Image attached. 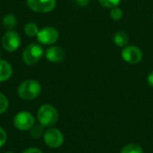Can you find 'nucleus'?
<instances>
[{"label":"nucleus","mask_w":153,"mask_h":153,"mask_svg":"<svg viewBox=\"0 0 153 153\" xmlns=\"http://www.w3.org/2000/svg\"><path fill=\"white\" fill-rule=\"evenodd\" d=\"M41 92V85L35 80H26L18 88V95L25 100L36 99Z\"/></svg>","instance_id":"obj_1"},{"label":"nucleus","mask_w":153,"mask_h":153,"mask_svg":"<svg viewBox=\"0 0 153 153\" xmlns=\"http://www.w3.org/2000/svg\"><path fill=\"white\" fill-rule=\"evenodd\" d=\"M37 116L39 124L43 126H52L56 124L58 120V113L56 109L49 104L41 106L38 110Z\"/></svg>","instance_id":"obj_2"},{"label":"nucleus","mask_w":153,"mask_h":153,"mask_svg":"<svg viewBox=\"0 0 153 153\" xmlns=\"http://www.w3.org/2000/svg\"><path fill=\"white\" fill-rule=\"evenodd\" d=\"M44 54L43 48L37 43H31L28 45L22 53V59L28 65H33L37 64Z\"/></svg>","instance_id":"obj_3"},{"label":"nucleus","mask_w":153,"mask_h":153,"mask_svg":"<svg viewBox=\"0 0 153 153\" xmlns=\"http://www.w3.org/2000/svg\"><path fill=\"white\" fill-rule=\"evenodd\" d=\"M13 124L18 130L27 131L34 126L35 118L30 112L21 111L15 115L13 118Z\"/></svg>","instance_id":"obj_4"},{"label":"nucleus","mask_w":153,"mask_h":153,"mask_svg":"<svg viewBox=\"0 0 153 153\" xmlns=\"http://www.w3.org/2000/svg\"><path fill=\"white\" fill-rule=\"evenodd\" d=\"M121 56L126 63L130 65H136L142 61L143 54L141 48L136 46H126L123 48Z\"/></svg>","instance_id":"obj_5"},{"label":"nucleus","mask_w":153,"mask_h":153,"mask_svg":"<svg viewBox=\"0 0 153 153\" xmlns=\"http://www.w3.org/2000/svg\"><path fill=\"white\" fill-rule=\"evenodd\" d=\"M58 38H59L58 30L51 26H47L39 30L37 35L38 41L44 45H52L55 42H56Z\"/></svg>","instance_id":"obj_6"},{"label":"nucleus","mask_w":153,"mask_h":153,"mask_svg":"<svg viewBox=\"0 0 153 153\" xmlns=\"http://www.w3.org/2000/svg\"><path fill=\"white\" fill-rule=\"evenodd\" d=\"M2 45L6 51L14 52L21 45V38L16 31L10 30L4 34L2 38Z\"/></svg>","instance_id":"obj_7"},{"label":"nucleus","mask_w":153,"mask_h":153,"mask_svg":"<svg viewBox=\"0 0 153 153\" xmlns=\"http://www.w3.org/2000/svg\"><path fill=\"white\" fill-rule=\"evenodd\" d=\"M44 141L50 148H59L64 143V135L58 129L50 128L44 133Z\"/></svg>","instance_id":"obj_8"},{"label":"nucleus","mask_w":153,"mask_h":153,"mask_svg":"<svg viewBox=\"0 0 153 153\" xmlns=\"http://www.w3.org/2000/svg\"><path fill=\"white\" fill-rule=\"evenodd\" d=\"M28 6L38 13H48L55 9L56 0H27Z\"/></svg>","instance_id":"obj_9"},{"label":"nucleus","mask_w":153,"mask_h":153,"mask_svg":"<svg viewBox=\"0 0 153 153\" xmlns=\"http://www.w3.org/2000/svg\"><path fill=\"white\" fill-rule=\"evenodd\" d=\"M65 51L62 48L57 46L50 47L46 51V57L48 61L52 63H58L64 60L65 58Z\"/></svg>","instance_id":"obj_10"},{"label":"nucleus","mask_w":153,"mask_h":153,"mask_svg":"<svg viewBox=\"0 0 153 153\" xmlns=\"http://www.w3.org/2000/svg\"><path fill=\"white\" fill-rule=\"evenodd\" d=\"M12 74H13V68L11 65L6 61L0 59V82L9 80Z\"/></svg>","instance_id":"obj_11"},{"label":"nucleus","mask_w":153,"mask_h":153,"mask_svg":"<svg viewBox=\"0 0 153 153\" xmlns=\"http://www.w3.org/2000/svg\"><path fill=\"white\" fill-rule=\"evenodd\" d=\"M113 40H114V43L117 46L121 47V48H125V47H126L128 45L129 37H128L126 32H125L123 30H120V31H117V32L115 33Z\"/></svg>","instance_id":"obj_12"},{"label":"nucleus","mask_w":153,"mask_h":153,"mask_svg":"<svg viewBox=\"0 0 153 153\" xmlns=\"http://www.w3.org/2000/svg\"><path fill=\"white\" fill-rule=\"evenodd\" d=\"M17 23V20L16 17L12 14V13H8L6 14L4 19H3V25L5 29H7L8 30H12Z\"/></svg>","instance_id":"obj_13"},{"label":"nucleus","mask_w":153,"mask_h":153,"mask_svg":"<svg viewBox=\"0 0 153 153\" xmlns=\"http://www.w3.org/2000/svg\"><path fill=\"white\" fill-rule=\"evenodd\" d=\"M24 31L25 33L30 36V37H35L38 35L39 30V27L36 23H33V22H29L25 25L24 27Z\"/></svg>","instance_id":"obj_14"},{"label":"nucleus","mask_w":153,"mask_h":153,"mask_svg":"<svg viewBox=\"0 0 153 153\" xmlns=\"http://www.w3.org/2000/svg\"><path fill=\"white\" fill-rule=\"evenodd\" d=\"M120 153H143L142 147L135 143H131L125 146Z\"/></svg>","instance_id":"obj_15"},{"label":"nucleus","mask_w":153,"mask_h":153,"mask_svg":"<svg viewBox=\"0 0 153 153\" xmlns=\"http://www.w3.org/2000/svg\"><path fill=\"white\" fill-rule=\"evenodd\" d=\"M44 134L43 132V126L39 125H34L31 128H30V135L32 138L34 139H39L40 138L42 135Z\"/></svg>","instance_id":"obj_16"},{"label":"nucleus","mask_w":153,"mask_h":153,"mask_svg":"<svg viewBox=\"0 0 153 153\" xmlns=\"http://www.w3.org/2000/svg\"><path fill=\"white\" fill-rule=\"evenodd\" d=\"M110 17L114 20V21H119L122 19L123 17V11L121 8H119L118 6L113 7L110 10Z\"/></svg>","instance_id":"obj_17"},{"label":"nucleus","mask_w":153,"mask_h":153,"mask_svg":"<svg viewBox=\"0 0 153 153\" xmlns=\"http://www.w3.org/2000/svg\"><path fill=\"white\" fill-rule=\"evenodd\" d=\"M121 0H99V3L105 8H113L118 6Z\"/></svg>","instance_id":"obj_18"},{"label":"nucleus","mask_w":153,"mask_h":153,"mask_svg":"<svg viewBox=\"0 0 153 153\" xmlns=\"http://www.w3.org/2000/svg\"><path fill=\"white\" fill-rule=\"evenodd\" d=\"M9 107V102L7 98L3 94L0 93V115L4 114Z\"/></svg>","instance_id":"obj_19"},{"label":"nucleus","mask_w":153,"mask_h":153,"mask_svg":"<svg viewBox=\"0 0 153 153\" xmlns=\"http://www.w3.org/2000/svg\"><path fill=\"white\" fill-rule=\"evenodd\" d=\"M7 140V134L5 133V131L0 127V147H2Z\"/></svg>","instance_id":"obj_20"},{"label":"nucleus","mask_w":153,"mask_h":153,"mask_svg":"<svg viewBox=\"0 0 153 153\" xmlns=\"http://www.w3.org/2000/svg\"><path fill=\"white\" fill-rule=\"evenodd\" d=\"M22 153H43L39 149H37V148H30V149H27L26 151H24Z\"/></svg>","instance_id":"obj_21"},{"label":"nucleus","mask_w":153,"mask_h":153,"mask_svg":"<svg viewBox=\"0 0 153 153\" xmlns=\"http://www.w3.org/2000/svg\"><path fill=\"white\" fill-rule=\"evenodd\" d=\"M147 82H148V84L152 87L153 88V71H152L149 75H148V78H147Z\"/></svg>","instance_id":"obj_22"},{"label":"nucleus","mask_w":153,"mask_h":153,"mask_svg":"<svg viewBox=\"0 0 153 153\" xmlns=\"http://www.w3.org/2000/svg\"><path fill=\"white\" fill-rule=\"evenodd\" d=\"M75 2H76L80 6H86V5L90 3V0H75Z\"/></svg>","instance_id":"obj_23"},{"label":"nucleus","mask_w":153,"mask_h":153,"mask_svg":"<svg viewBox=\"0 0 153 153\" xmlns=\"http://www.w3.org/2000/svg\"><path fill=\"white\" fill-rule=\"evenodd\" d=\"M6 153H13V152H6Z\"/></svg>","instance_id":"obj_24"}]
</instances>
